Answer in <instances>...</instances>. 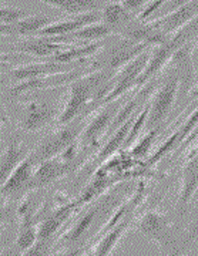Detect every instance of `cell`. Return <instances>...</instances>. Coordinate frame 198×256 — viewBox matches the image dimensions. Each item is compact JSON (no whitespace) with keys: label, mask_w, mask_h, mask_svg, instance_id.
<instances>
[{"label":"cell","mask_w":198,"mask_h":256,"mask_svg":"<svg viewBox=\"0 0 198 256\" xmlns=\"http://www.w3.org/2000/svg\"><path fill=\"white\" fill-rule=\"evenodd\" d=\"M110 84L111 78L106 72H94L74 80L70 84L69 100L57 117V124L66 126L77 118L81 111L87 108V106L100 104V101L111 90Z\"/></svg>","instance_id":"cell-1"},{"label":"cell","mask_w":198,"mask_h":256,"mask_svg":"<svg viewBox=\"0 0 198 256\" xmlns=\"http://www.w3.org/2000/svg\"><path fill=\"white\" fill-rule=\"evenodd\" d=\"M86 126L87 124L84 121V117H79L72 122L63 126L60 130H57L54 134L49 136L45 141H42V144L33 151V154H30L33 162L40 165L45 161L63 154L67 148L76 144V140L81 137Z\"/></svg>","instance_id":"cell-2"},{"label":"cell","mask_w":198,"mask_h":256,"mask_svg":"<svg viewBox=\"0 0 198 256\" xmlns=\"http://www.w3.org/2000/svg\"><path fill=\"white\" fill-rule=\"evenodd\" d=\"M151 53H153V50H147L138 57H135L134 60H131L130 63L123 66L117 76L111 77V86L113 87H111V90L107 96L100 101L99 106H108V104L114 102L117 98L127 94V92L131 90L134 86H138V80H140L141 74L144 73L148 60L151 57Z\"/></svg>","instance_id":"cell-3"},{"label":"cell","mask_w":198,"mask_h":256,"mask_svg":"<svg viewBox=\"0 0 198 256\" xmlns=\"http://www.w3.org/2000/svg\"><path fill=\"white\" fill-rule=\"evenodd\" d=\"M180 90V78L175 73L168 76L161 87L153 94V100L150 102V111L147 117L145 130H157L164 120L168 117L174 102L177 100V94Z\"/></svg>","instance_id":"cell-4"},{"label":"cell","mask_w":198,"mask_h":256,"mask_svg":"<svg viewBox=\"0 0 198 256\" xmlns=\"http://www.w3.org/2000/svg\"><path fill=\"white\" fill-rule=\"evenodd\" d=\"M137 229L144 236L157 242L158 246L162 249H170L175 246V236H174L171 224L161 212H155V210L147 212L144 216L138 220Z\"/></svg>","instance_id":"cell-5"},{"label":"cell","mask_w":198,"mask_h":256,"mask_svg":"<svg viewBox=\"0 0 198 256\" xmlns=\"http://www.w3.org/2000/svg\"><path fill=\"white\" fill-rule=\"evenodd\" d=\"M79 63H59V62H46V63H29L22 67H16L10 72V77L15 82H25L35 78L50 77L56 74L70 73L77 70Z\"/></svg>","instance_id":"cell-6"},{"label":"cell","mask_w":198,"mask_h":256,"mask_svg":"<svg viewBox=\"0 0 198 256\" xmlns=\"http://www.w3.org/2000/svg\"><path fill=\"white\" fill-rule=\"evenodd\" d=\"M198 16V0H192L187 4L181 6L178 9L172 10L168 14H164L161 18L150 22L154 28H157L165 37L171 36L180 28L187 26L189 22H192Z\"/></svg>","instance_id":"cell-7"},{"label":"cell","mask_w":198,"mask_h":256,"mask_svg":"<svg viewBox=\"0 0 198 256\" xmlns=\"http://www.w3.org/2000/svg\"><path fill=\"white\" fill-rule=\"evenodd\" d=\"M73 165H74V161H70V160L64 158L63 156H59L49 160V161H45L35 171L33 178H32L30 185H29V190L45 188L54 181L60 180L62 176L72 171Z\"/></svg>","instance_id":"cell-8"},{"label":"cell","mask_w":198,"mask_h":256,"mask_svg":"<svg viewBox=\"0 0 198 256\" xmlns=\"http://www.w3.org/2000/svg\"><path fill=\"white\" fill-rule=\"evenodd\" d=\"M56 108L49 102H29L23 107L20 127L26 132H36L54 118Z\"/></svg>","instance_id":"cell-9"},{"label":"cell","mask_w":198,"mask_h":256,"mask_svg":"<svg viewBox=\"0 0 198 256\" xmlns=\"http://www.w3.org/2000/svg\"><path fill=\"white\" fill-rule=\"evenodd\" d=\"M101 18V12H89V13H83L77 14L72 18H66L60 22H53L52 24H49L45 28L39 36L42 37H60L66 34H72L74 32L80 30V28L90 26L93 23H99Z\"/></svg>","instance_id":"cell-10"},{"label":"cell","mask_w":198,"mask_h":256,"mask_svg":"<svg viewBox=\"0 0 198 256\" xmlns=\"http://www.w3.org/2000/svg\"><path fill=\"white\" fill-rule=\"evenodd\" d=\"M182 180H181L180 201L178 210L184 214L191 200L198 192V146L192 150V154L188 156V161L182 168Z\"/></svg>","instance_id":"cell-11"},{"label":"cell","mask_w":198,"mask_h":256,"mask_svg":"<svg viewBox=\"0 0 198 256\" xmlns=\"http://www.w3.org/2000/svg\"><path fill=\"white\" fill-rule=\"evenodd\" d=\"M120 108L121 107H118L117 104L111 102V104L106 106L100 112H97L84 128L80 137L81 142L86 146H91V144L97 142L99 138L104 134V131L110 130V126H111L113 120L116 118Z\"/></svg>","instance_id":"cell-12"},{"label":"cell","mask_w":198,"mask_h":256,"mask_svg":"<svg viewBox=\"0 0 198 256\" xmlns=\"http://www.w3.org/2000/svg\"><path fill=\"white\" fill-rule=\"evenodd\" d=\"M35 162L32 160V156H29L19 165L18 168L12 172L9 178L2 184V196L3 200L6 198H13L18 196L25 190H29L30 181L33 178V168H35Z\"/></svg>","instance_id":"cell-13"},{"label":"cell","mask_w":198,"mask_h":256,"mask_svg":"<svg viewBox=\"0 0 198 256\" xmlns=\"http://www.w3.org/2000/svg\"><path fill=\"white\" fill-rule=\"evenodd\" d=\"M198 127V106L195 110L192 111V114L189 116L187 121L182 124V127L178 130V131H175L174 134H172L171 137L168 138L164 144H162L160 148H158V151L154 154L150 160H148V164H155L157 161H160L162 156H165V154H168L170 151H177L178 148H180L182 144H184V141L187 140V138L191 136V132Z\"/></svg>","instance_id":"cell-14"},{"label":"cell","mask_w":198,"mask_h":256,"mask_svg":"<svg viewBox=\"0 0 198 256\" xmlns=\"http://www.w3.org/2000/svg\"><path fill=\"white\" fill-rule=\"evenodd\" d=\"M69 47L72 46L52 42L49 37H35L30 40H25L23 43H19L18 46L15 47V50L27 53V54L37 56V57H49V56L54 57L64 50H67Z\"/></svg>","instance_id":"cell-15"},{"label":"cell","mask_w":198,"mask_h":256,"mask_svg":"<svg viewBox=\"0 0 198 256\" xmlns=\"http://www.w3.org/2000/svg\"><path fill=\"white\" fill-rule=\"evenodd\" d=\"M110 33H111V28L101 22V23H93L90 26H86V28H80V30L72 33V34H66V36L60 37H49V38L52 42L63 43V44H69V43H74V42H80L83 44H87V43L100 42L101 38L107 37Z\"/></svg>","instance_id":"cell-16"},{"label":"cell","mask_w":198,"mask_h":256,"mask_svg":"<svg viewBox=\"0 0 198 256\" xmlns=\"http://www.w3.org/2000/svg\"><path fill=\"white\" fill-rule=\"evenodd\" d=\"M53 20L49 16H43V14H35V16H27V18H22L20 22L15 23V24H2V34L6 36H30L35 33H40L49 24H52Z\"/></svg>","instance_id":"cell-17"},{"label":"cell","mask_w":198,"mask_h":256,"mask_svg":"<svg viewBox=\"0 0 198 256\" xmlns=\"http://www.w3.org/2000/svg\"><path fill=\"white\" fill-rule=\"evenodd\" d=\"M25 146L19 144L18 141L10 142L9 146H6V150L2 154V162H0V175H2V184L5 182L9 178L12 172L18 168L19 165L22 164L27 156Z\"/></svg>","instance_id":"cell-18"},{"label":"cell","mask_w":198,"mask_h":256,"mask_svg":"<svg viewBox=\"0 0 198 256\" xmlns=\"http://www.w3.org/2000/svg\"><path fill=\"white\" fill-rule=\"evenodd\" d=\"M76 206H77V202L67 204L53 212L50 216H47L39 226V239H53L54 234H57V230L62 228V225L69 220L70 214Z\"/></svg>","instance_id":"cell-19"},{"label":"cell","mask_w":198,"mask_h":256,"mask_svg":"<svg viewBox=\"0 0 198 256\" xmlns=\"http://www.w3.org/2000/svg\"><path fill=\"white\" fill-rule=\"evenodd\" d=\"M43 3L60 9L72 14H83L89 12H99L104 9V3L101 0H42Z\"/></svg>","instance_id":"cell-20"},{"label":"cell","mask_w":198,"mask_h":256,"mask_svg":"<svg viewBox=\"0 0 198 256\" xmlns=\"http://www.w3.org/2000/svg\"><path fill=\"white\" fill-rule=\"evenodd\" d=\"M101 18L103 23L113 30L118 28H127L128 23L133 20V13L127 10L123 3H110L101 10Z\"/></svg>","instance_id":"cell-21"},{"label":"cell","mask_w":198,"mask_h":256,"mask_svg":"<svg viewBox=\"0 0 198 256\" xmlns=\"http://www.w3.org/2000/svg\"><path fill=\"white\" fill-rule=\"evenodd\" d=\"M134 121L135 117L130 118L127 122H124L121 127L113 132V136L110 137V140L106 142V146H103V150H101V152H100L99 161L106 160V158H108L110 156H113V154H114L117 150H120L121 146H124L127 138H128V134H130V131H131V128H133Z\"/></svg>","instance_id":"cell-22"},{"label":"cell","mask_w":198,"mask_h":256,"mask_svg":"<svg viewBox=\"0 0 198 256\" xmlns=\"http://www.w3.org/2000/svg\"><path fill=\"white\" fill-rule=\"evenodd\" d=\"M101 46H103L101 42H94V43L69 47L67 50H64V52L59 53L57 56H54L53 62H59V63H77V62H80L81 58L94 54L97 50L101 48Z\"/></svg>","instance_id":"cell-23"},{"label":"cell","mask_w":198,"mask_h":256,"mask_svg":"<svg viewBox=\"0 0 198 256\" xmlns=\"http://www.w3.org/2000/svg\"><path fill=\"white\" fill-rule=\"evenodd\" d=\"M127 228H128V220H123L121 224H118L113 230L106 234V236L97 244V246L94 248V250L90 256H110L113 249L118 244V240L124 235Z\"/></svg>","instance_id":"cell-24"},{"label":"cell","mask_w":198,"mask_h":256,"mask_svg":"<svg viewBox=\"0 0 198 256\" xmlns=\"http://www.w3.org/2000/svg\"><path fill=\"white\" fill-rule=\"evenodd\" d=\"M94 215H96V210H90V212H87L86 215H83L80 220L73 225V228L64 235V239L69 240V242L77 240L83 234H86L87 229L90 228L91 222L94 220Z\"/></svg>","instance_id":"cell-25"},{"label":"cell","mask_w":198,"mask_h":256,"mask_svg":"<svg viewBox=\"0 0 198 256\" xmlns=\"http://www.w3.org/2000/svg\"><path fill=\"white\" fill-rule=\"evenodd\" d=\"M155 137H157V130L147 131L144 136L141 137V140L133 148V156H137V158H143V156H147L148 151H150V148L153 146Z\"/></svg>","instance_id":"cell-26"},{"label":"cell","mask_w":198,"mask_h":256,"mask_svg":"<svg viewBox=\"0 0 198 256\" xmlns=\"http://www.w3.org/2000/svg\"><path fill=\"white\" fill-rule=\"evenodd\" d=\"M2 24H15L22 18H27L26 12L12 8V6H2Z\"/></svg>","instance_id":"cell-27"},{"label":"cell","mask_w":198,"mask_h":256,"mask_svg":"<svg viewBox=\"0 0 198 256\" xmlns=\"http://www.w3.org/2000/svg\"><path fill=\"white\" fill-rule=\"evenodd\" d=\"M52 244L53 239H39L29 250L22 254V256H50Z\"/></svg>","instance_id":"cell-28"},{"label":"cell","mask_w":198,"mask_h":256,"mask_svg":"<svg viewBox=\"0 0 198 256\" xmlns=\"http://www.w3.org/2000/svg\"><path fill=\"white\" fill-rule=\"evenodd\" d=\"M151 0H123L121 3L124 4L127 10H130L131 13H135L138 10H141L144 6H147Z\"/></svg>","instance_id":"cell-29"},{"label":"cell","mask_w":198,"mask_h":256,"mask_svg":"<svg viewBox=\"0 0 198 256\" xmlns=\"http://www.w3.org/2000/svg\"><path fill=\"white\" fill-rule=\"evenodd\" d=\"M189 2H192V0H165V3L161 6V9L164 10V13L165 14H168L172 10L178 9L181 6H184V4H187Z\"/></svg>","instance_id":"cell-30"},{"label":"cell","mask_w":198,"mask_h":256,"mask_svg":"<svg viewBox=\"0 0 198 256\" xmlns=\"http://www.w3.org/2000/svg\"><path fill=\"white\" fill-rule=\"evenodd\" d=\"M194 240H198V222L189 228V230L187 232V236H185V240H184V246H187L189 242H194Z\"/></svg>","instance_id":"cell-31"},{"label":"cell","mask_w":198,"mask_h":256,"mask_svg":"<svg viewBox=\"0 0 198 256\" xmlns=\"http://www.w3.org/2000/svg\"><path fill=\"white\" fill-rule=\"evenodd\" d=\"M2 256H22V254H20L15 246L3 248V250H2Z\"/></svg>","instance_id":"cell-32"},{"label":"cell","mask_w":198,"mask_h":256,"mask_svg":"<svg viewBox=\"0 0 198 256\" xmlns=\"http://www.w3.org/2000/svg\"><path fill=\"white\" fill-rule=\"evenodd\" d=\"M192 58H194V60H198V43L197 46L194 47V50H192Z\"/></svg>","instance_id":"cell-33"},{"label":"cell","mask_w":198,"mask_h":256,"mask_svg":"<svg viewBox=\"0 0 198 256\" xmlns=\"http://www.w3.org/2000/svg\"><path fill=\"white\" fill-rule=\"evenodd\" d=\"M52 256H69V255H52Z\"/></svg>","instance_id":"cell-34"}]
</instances>
